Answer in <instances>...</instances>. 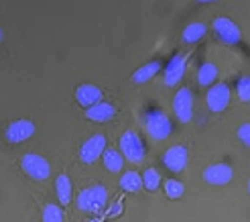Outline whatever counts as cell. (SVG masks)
Segmentation results:
<instances>
[{"instance_id":"cell-13","label":"cell","mask_w":250,"mask_h":222,"mask_svg":"<svg viewBox=\"0 0 250 222\" xmlns=\"http://www.w3.org/2000/svg\"><path fill=\"white\" fill-rule=\"evenodd\" d=\"M116 116V108L110 102H96L94 106L85 108V118L92 122H108Z\"/></svg>"},{"instance_id":"cell-1","label":"cell","mask_w":250,"mask_h":222,"mask_svg":"<svg viewBox=\"0 0 250 222\" xmlns=\"http://www.w3.org/2000/svg\"><path fill=\"white\" fill-rule=\"evenodd\" d=\"M108 202V192L104 186H90L78 194V208L82 212H100Z\"/></svg>"},{"instance_id":"cell-17","label":"cell","mask_w":250,"mask_h":222,"mask_svg":"<svg viewBox=\"0 0 250 222\" xmlns=\"http://www.w3.org/2000/svg\"><path fill=\"white\" fill-rule=\"evenodd\" d=\"M143 186H145L143 178L136 174V171H126V174H122V178H120V188L126 192H139Z\"/></svg>"},{"instance_id":"cell-15","label":"cell","mask_w":250,"mask_h":222,"mask_svg":"<svg viewBox=\"0 0 250 222\" xmlns=\"http://www.w3.org/2000/svg\"><path fill=\"white\" fill-rule=\"evenodd\" d=\"M161 67H163V66H161V61H148V64L141 66L139 69L132 73V82L134 84H146L148 80H153L157 76Z\"/></svg>"},{"instance_id":"cell-21","label":"cell","mask_w":250,"mask_h":222,"mask_svg":"<svg viewBox=\"0 0 250 222\" xmlns=\"http://www.w3.org/2000/svg\"><path fill=\"white\" fill-rule=\"evenodd\" d=\"M143 183H145V188L148 192H155L159 190V183H161V176H159V171L153 169V167H148L145 174H143Z\"/></svg>"},{"instance_id":"cell-4","label":"cell","mask_w":250,"mask_h":222,"mask_svg":"<svg viewBox=\"0 0 250 222\" xmlns=\"http://www.w3.org/2000/svg\"><path fill=\"white\" fill-rule=\"evenodd\" d=\"M145 127L148 131V134L155 139V141H165L173 127H171V120L163 114V112H153V114H146L145 118Z\"/></svg>"},{"instance_id":"cell-3","label":"cell","mask_w":250,"mask_h":222,"mask_svg":"<svg viewBox=\"0 0 250 222\" xmlns=\"http://www.w3.org/2000/svg\"><path fill=\"white\" fill-rule=\"evenodd\" d=\"M22 171L27 174L29 178L37 179V181H45L49 176H51V167H49V161L41 155H35V153H27L21 161Z\"/></svg>"},{"instance_id":"cell-26","label":"cell","mask_w":250,"mask_h":222,"mask_svg":"<svg viewBox=\"0 0 250 222\" xmlns=\"http://www.w3.org/2000/svg\"><path fill=\"white\" fill-rule=\"evenodd\" d=\"M197 2H214V0H197Z\"/></svg>"},{"instance_id":"cell-6","label":"cell","mask_w":250,"mask_h":222,"mask_svg":"<svg viewBox=\"0 0 250 222\" xmlns=\"http://www.w3.org/2000/svg\"><path fill=\"white\" fill-rule=\"evenodd\" d=\"M106 151V137L104 134H94V137H90L80 149V159L82 163H96L100 157H102V153Z\"/></svg>"},{"instance_id":"cell-19","label":"cell","mask_w":250,"mask_h":222,"mask_svg":"<svg viewBox=\"0 0 250 222\" xmlns=\"http://www.w3.org/2000/svg\"><path fill=\"white\" fill-rule=\"evenodd\" d=\"M206 35V24L202 22H191L183 29V41L185 43H197Z\"/></svg>"},{"instance_id":"cell-23","label":"cell","mask_w":250,"mask_h":222,"mask_svg":"<svg viewBox=\"0 0 250 222\" xmlns=\"http://www.w3.org/2000/svg\"><path fill=\"white\" fill-rule=\"evenodd\" d=\"M183 183L181 181H175V179H169V181H165V194L169 196V198H173V200H179L181 196H183Z\"/></svg>"},{"instance_id":"cell-8","label":"cell","mask_w":250,"mask_h":222,"mask_svg":"<svg viewBox=\"0 0 250 222\" xmlns=\"http://www.w3.org/2000/svg\"><path fill=\"white\" fill-rule=\"evenodd\" d=\"M206 102H208V108L211 110V112H224L230 104V88L226 84L211 86V88L208 90Z\"/></svg>"},{"instance_id":"cell-2","label":"cell","mask_w":250,"mask_h":222,"mask_svg":"<svg viewBox=\"0 0 250 222\" xmlns=\"http://www.w3.org/2000/svg\"><path fill=\"white\" fill-rule=\"evenodd\" d=\"M120 151L130 163H141L145 159V155H146L145 145H143L141 137L134 131H126L120 137Z\"/></svg>"},{"instance_id":"cell-18","label":"cell","mask_w":250,"mask_h":222,"mask_svg":"<svg viewBox=\"0 0 250 222\" xmlns=\"http://www.w3.org/2000/svg\"><path fill=\"white\" fill-rule=\"evenodd\" d=\"M122 157H124V155H120L116 149H106V151L102 153L104 167H106L108 171H112V174H116V171L122 169Z\"/></svg>"},{"instance_id":"cell-9","label":"cell","mask_w":250,"mask_h":222,"mask_svg":"<svg viewBox=\"0 0 250 222\" xmlns=\"http://www.w3.org/2000/svg\"><path fill=\"white\" fill-rule=\"evenodd\" d=\"M187 159H189V151H187L185 145H175V147H169L163 155V165L169 169V171H175V174H179V171L185 169L187 165Z\"/></svg>"},{"instance_id":"cell-12","label":"cell","mask_w":250,"mask_h":222,"mask_svg":"<svg viewBox=\"0 0 250 222\" xmlns=\"http://www.w3.org/2000/svg\"><path fill=\"white\" fill-rule=\"evenodd\" d=\"M76 100H78L80 106L90 108L96 102L102 100V90H100L98 86H94V84H82V86H78V90H76Z\"/></svg>"},{"instance_id":"cell-5","label":"cell","mask_w":250,"mask_h":222,"mask_svg":"<svg viewBox=\"0 0 250 222\" xmlns=\"http://www.w3.org/2000/svg\"><path fill=\"white\" fill-rule=\"evenodd\" d=\"M173 112L181 122H189L193 118V94L189 88H181L173 98Z\"/></svg>"},{"instance_id":"cell-20","label":"cell","mask_w":250,"mask_h":222,"mask_svg":"<svg viewBox=\"0 0 250 222\" xmlns=\"http://www.w3.org/2000/svg\"><path fill=\"white\" fill-rule=\"evenodd\" d=\"M218 78V67L214 64H204L197 71V82L199 86H211Z\"/></svg>"},{"instance_id":"cell-10","label":"cell","mask_w":250,"mask_h":222,"mask_svg":"<svg viewBox=\"0 0 250 222\" xmlns=\"http://www.w3.org/2000/svg\"><path fill=\"white\" fill-rule=\"evenodd\" d=\"M214 31L218 35V39L224 43H240V29L236 27V22L230 21L228 17H216L214 19Z\"/></svg>"},{"instance_id":"cell-11","label":"cell","mask_w":250,"mask_h":222,"mask_svg":"<svg viewBox=\"0 0 250 222\" xmlns=\"http://www.w3.org/2000/svg\"><path fill=\"white\" fill-rule=\"evenodd\" d=\"M202 178H204L206 183H209V186H226V183L232 181L234 171L226 163H214L204 171Z\"/></svg>"},{"instance_id":"cell-25","label":"cell","mask_w":250,"mask_h":222,"mask_svg":"<svg viewBox=\"0 0 250 222\" xmlns=\"http://www.w3.org/2000/svg\"><path fill=\"white\" fill-rule=\"evenodd\" d=\"M238 139H240L246 147H250V122H246V125H242V127L238 129Z\"/></svg>"},{"instance_id":"cell-24","label":"cell","mask_w":250,"mask_h":222,"mask_svg":"<svg viewBox=\"0 0 250 222\" xmlns=\"http://www.w3.org/2000/svg\"><path fill=\"white\" fill-rule=\"evenodd\" d=\"M236 92H238V98L242 102H250V78H242L238 82V88H236Z\"/></svg>"},{"instance_id":"cell-7","label":"cell","mask_w":250,"mask_h":222,"mask_svg":"<svg viewBox=\"0 0 250 222\" xmlns=\"http://www.w3.org/2000/svg\"><path fill=\"white\" fill-rule=\"evenodd\" d=\"M35 134V122L29 120V118H19L15 122H10L8 129H6V141L8 143H24L29 141Z\"/></svg>"},{"instance_id":"cell-27","label":"cell","mask_w":250,"mask_h":222,"mask_svg":"<svg viewBox=\"0 0 250 222\" xmlns=\"http://www.w3.org/2000/svg\"><path fill=\"white\" fill-rule=\"evenodd\" d=\"M248 194H250V179H248Z\"/></svg>"},{"instance_id":"cell-16","label":"cell","mask_w":250,"mask_h":222,"mask_svg":"<svg viewBox=\"0 0 250 222\" xmlns=\"http://www.w3.org/2000/svg\"><path fill=\"white\" fill-rule=\"evenodd\" d=\"M55 194H57V198L59 202L67 206L71 202V181L65 174H59L57 179H55Z\"/></svg>"},{"instance_id":"cell-22","label":"cell","mask_w":250,"mask_h":222,"mask_svg":"<svg viewBox=\"0 0 250 222\" xmlns=\"http://www.w3.org/2000/svg\"><path fill=\"white\" fill-rule=\"evenodd\" d=\"M43 220L45 222H63L65 220V214H63V210H61L59 206L47 204L45 210H43Z\"/></svg>"},{"instance_id":"cell-14","label":"cell","mask_w":250,"mask_h":222,"mask_svg":"<svg viewBox=\"0 0 250 222\" xmlns=\"http://www.w3.org/2000/svg\"><path fill=\"white\" fill-rule=\"evenodd\" d=\"M183 71H185V55H175L171 61H169V66L163 73V82L165 86H175V84H179V80L183 78Z\"/></svg>"}]
</instances>
